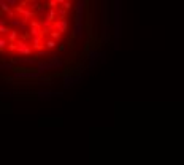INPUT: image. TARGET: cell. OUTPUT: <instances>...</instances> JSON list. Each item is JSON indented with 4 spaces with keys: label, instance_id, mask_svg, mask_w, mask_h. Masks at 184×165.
Here are the masks:
<instances>
[{
    "label": "cell",
    "instance_id": "3",
    "mask_svg": "<svg viewBox=\"0 0 184 165\" xmlns=\"http://www.w3.org/2000/svg\"><path fill=\"white\" fill-rule=\"evenodd\" d=\"M16 45H18V52L21 54V56H30V54L33 52L30 43H27V41L18 40V41H16Z\"/></svg>",
    "mask_w": 184,
    "mask_h": 165
},
{
    "label": "cell",
    "instance_id": "10",
    "mask_svg": "<svg viewBox=\"0 0 184 165\" xmlns=\"http://www.w3.org/2000/svg\"><path fill=\"white\" fill-rule=\"evenodd\" d=\"M0 11H2V13H7L8 16H14L13 10H11L10 5L7 3V0H0Z\"/></svg>",
    "mask_w": 184,
    "mask_h": 165
},
{
    "label": "cell",
    "instance_id": "13",
    "mask_svg": "<svg viewBox=\"0 0 184 165\" xmlns=\"http://www.w3.org/2000/svg\"><path fill=\"white\" fill-rule=\"evenodd\" d=\"M60 37H62V34H60V32H57V30H51V32H49V38H51V40H60Z\"/></svg>",
    "mask_w": 184,
    "mask_h": 165
},
{
    "label": "cell",
    "instance_id": "20",
    "mask_svg": "<svg viewBox=\"0 0 184 165\" xmlns=\"http://www.w3.org/2000/svg\"><path fill=\"white\" fill-rule=\"evenodd\" d=\"M59 51H65V45H59Z\"/></svg>",
    "mask_w": 184,
    "mask_h": 165
},
{
    "label": "cell",
    "instance_id": "11",
    "mask_svg": "<svg viewBox=\"0 0 184 165\" xmlns=\"http://www.w3.org/2000/svg\"><path fill=\"white\" fill-rule=\"evenodd\" d=\"M87 56H89V59H91L94 64H95L97 60H98V57H100V59L103 57V52H98V51H89Z\"/></svg>",
    "mask_w": 184,
    "mask_h": 165
},
{
    "label": "cell",
    "instance_id": "12",
    "mask_svg": "<svg viewBox=\"0 0 184 165\" xmlns=\"http://www.w3.org/2000/svg\"><path fill=\"white\" fill-rule=\"evenodd\" d=\"M18 30H14V29H11L10 30V34H8V38H7V40H8V43H16V41H18Z\"/></svg>",
    "mask_w": 184,
    "mask_h": 165
},
{
    "label": "cell",
    "instance_id": "4",
    "mask_svg": "<svg viewBox=\"0 0 184 165\" xmlns=\"http://www.w3.org/2000/svg\"><path fill=\"white\" fill-rule=\"evenodd\" d=\"M53 29L60 32V34H65V32L68 30V21H67V19H57L53 24Z\"/></svg>",
    "mask_w": 184,
    "mask_h": 165
},
{
    "label": "cell",
    "instance_id": "21",
    "mask_svg": "<svg viewBox=\"0 0 184 165\" xmlns=\"http://www.w3.org/2000/svg\"><path fill=\"white\" fill-rule=\"evenodd\" d=\"M7 26V22H5V21H0V27H5Z\"/></svg>",
    "mask_w": 184,
    "mask_h": 165
},
{
    "label": "cell",
    "instance_id": "15",
    "mask_svg": "<svg viewBox=\"0 0 184 165\" xmlns=\"http://www.w3.org/2000/svg\"><path fill=\"white\" fill-rule=\"evenodd\" d=\"M57 19H67V10H64L62 7L57 8Z\"/></svg>",
    "mask_w": 184,
    "mask_h": 165
},
{
    "label": "cell",
    "instance_id": "17",
    "mask_svg": "<svg viewBox=\"0 0 184 165\" xmlns=\"http://www.w3.org/2000/svg\"><path fill=\"white\" fill-rule=\"evenodd\" d=\"M8 51H10V52L18 51V45H16V43H8Z\"/></svg>",
    "mask_w": 184,
    "mask_h": 165
},
{
    "label": "cell",
    "instance_id": "6",
    "mask_svg": "<svg viewBox=\"0 0 184 165\" xmlns=\"http://www.w3.org/2000/svg\"><path fill=\"white\" fill-rule=\"evenodd\" d=\"M30 46H32V49H33L35 52L44 51V40H43V38H32Z\"/></svg>",
    "mask_w": 184,
    "mask_h": 165
},
{
    "label": "cell",
    "instance_id": "19",
    "mask_svg": "<svg viewBox=\"0 0 184 165\" xmlns=\"http://www.w3.org/2000/svg\"><path fill=\"white\" fill-rule=\"evenodd\" d=\"M48 51H40V52H37V56H46Z\"/></svg>",
    "mask_w": 184,
    "mask_h": 165
},
{
    "label": "cell",
    "instance_id": "5",
    "mask_svg": "<svg viewBox=\"0 0 184 165\" xmlns=\"http://www.w3.org/2000/svg\"><path fill=\"white\" fill-rule=\"evenodd\" d=\"M78 81H81V76H75L73 78V75H64V87L65 89H68L73 84H76Z\"/></svg>",
    "mask_w": 184,
    "mask_h": 165
},
{
    "label": "cell",
    "instance_id": "9",
    "mask_svg": "<svg viewBox=\"0 0 184 165\" xmlns=\"http://www.w3.org/2000/svg\"><path fill=\"white\" fill-rule=\"evenodd\" d=\"M48 62L53 65V68H60V67H64V62H62V59H60L59 56H49L48 57Z\"/></svg>",
    "mask_w": 184,
    "mask_h": 165
},
{
    "label": "cell",
    "instance_id": "2",
    "mask_svg": "<svg viewBox=\"0 0 184 165\" xmlns=\"http://www.w3.org/2000/svg\"><path fill=\"white\" fill-rule=\"evenodd\" d=\"M119 2H114V37H121V8Z\"/></svg>",
    "mask_w": 184,
    "mask_h": 165
},
{
    "label": "cell",
    "instance_id": "1",
    "mask_svg": "<svg viewBox=\"0 0 184 165\" xmlns=\"http://www.w3.org/2000/svg\"><path fill=\"white\" fill-rule=\"evenodd\" d=\"M86 5H87V2H84V0H80V2H76V5H75V29H73L71 40L83 37V14H84Z\"/></svg>",
    "mask_w": 184,
    "mask_h": 165
},
{
    "label": "cell",
    "instance_id": "8",
    "mask_svg": "<svg viewBox=\"0 0 184 165\" xmlns=\"http://www.w3.org/2000/svg\"><path fill=\"white\" fill-rule=\"evenodd\" d=\"M56 21H57V10H48V13L44 14V22L53 26Z\"/></svg>",
    "mask_w": 184,
    "mask_h": 165
},
{
    "label": "cell",
    "instance_id": "16",
    "mask_svg": "<svg viewBox=\"0 0 184 165\" xmlns=\"http://www.w3.org/2000/svg\"><path fill=\"white\" fill-rule=\"evenodd\" d=\"M5 48H8V40L3 38V37H0V52H3Z\"/></svg>",
    "mask_w": 184,
    "mask_h": 165
},
{
    "label": "cell",
    "instance_id": "7",
    "mask_svg": "<svg viewBox=\"0 0 184 165\" xmlns=\"http://www.w3.org/2000/svg\"><path fill=\"white\" fill-rule=\"evenodd\" d=\"M37 70L43 75V73H46V71H49V70H54V68H53V65L49 64L48 60H38V64H37Z\"/></svg>",
    "mask_w": 184,
    "mask_h": 165
},
{
    "label": "cell",
    "instance_id": "18",
    "mask_svg": "<svg viewBox=\"0 0 184 165\" xmlns=\"http://www.w3.org/2000/svg\"><path fill=\"white\" fill-rule=\"evenodd\" d=\"M62 8H64V10H67V11H68V10L71 8V2H64V3H62Z\"/></svg>",
    "mask_w": 184,
    "mask_h": 165
},
{
    "label": "cell",
    "instance_id": "14",
    "mask_svg": "<svg viewBox=\"0 0 184 165\" xmlns=\"http://www.w3.org/2000/svg\"><path fill=\"white\" fill-rule=\"evenodd\" d=\"M56 45H57V43H56L54 40H51V38L44 40V48H46V49H54V48H56Z\"/></svg>",
    "mask_w": 184,
    "mask_h": 165
}]
</instances>
